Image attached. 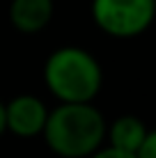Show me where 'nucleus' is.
Returning a JSON list of instances; mask_svg holds the SVG:
<instances>
[{
  "label": "nucleus",
  "instance_id": "20e7f679",
  "mask_svg": "<svg viewBox=\"0 0 156 158\" xmlns=\"http://www.w3.org/2000/svg\"><path fill=\"white\" fill-rule=\"evenodd\" d=\"M48 108L39 96L21 94L5 103V131H12L19 138H35L44 131Z\"/></svg>",
  "mask_w": 156,
  "mask_h": 158
},
{
  "label": "nucleus",
  "instance_id": "0eeeda50",
  "mask_svg": "<svg viewBox=\"0 0 156 158\" xmlns=\"http://www.w3.org/2000/svg\"><path fill=\"white\" fill-rule=\"evenodd\" d=\"M133 158H156V133L149 131L147 138L140 142L136 151H133Z\"/></svg>",
  "mask_w": 156,
  "mask_h": 158
},
{
  "label": "nucleus",
  "instance_id": "39448f33",
  "mask_svg": "<svg viewBox=\"0 0 156 158\" xmlns=\"http://www.w3.org/2000/svg\"><path fill=\"white\" fill-rule=\"evenodd\" d=\"M53 19V0H12L9 21L19 32H41Z\"/></svg>",
  "mask_w": 156,
  "mask_h": 158
},
{
  "label": "nucleus",
  "instance_id": "f03ea898",
  "mask_svg": "<svg viewBox=\"0 0 156 158\" xmlns=\"http://www.w3.org/2000/svg\"><path fill=\"white\" fill-rule=\"evenodd\" d=\"M44 80L51 94L62 103H92L101 92L103 71L92 53L78 46H62L48 55Z\"/></svg>",
  "mask_w": 156,
  "mask_h": 158
},
{
  "label": "nucleus",
  "instance_id": "7ed1b4c3",
  "mask_svg": "<svg viewBox=\"0 0 156 158\" xmlns=\"http://www.w3.org/2000/svg\"><path fill=\"white\" fill-rule=\"evenodd\" d=\"M156 0H92V19L106 35L131 39L152 25Z\"/></svg>",
  "mask_w": 156,
  "mask_h": 158
},
{
  "label": "nucleus",
  "instance_id": "f257e3e1",
  "mask_svg": "<svg viewBox=\"0 0 156 158\" xmlns=\"http://www.w3.org/2000/svg\"><path fill=\"white\" fill-rule=\"evenodd\" d=\"M106 119L92 103H62L48 110L44 140L53 154L62 158H87L106 138Z\"/></svg>",
  "mask_w": 156,
  "mask_h": 158
},
{
  "label": "nucleus",
  "instance_id": "6e6552de",
  "mask_svg": "<svg viewBox=\"0 0 156 158\" xmlns=\"http://www.w3.org/2000/svg\"><path fill=\"white\" fill-rule=\"evenodd\" d=\"M87 158H133V154H126V151H120L115 147H103V149H96L92 156Z\"/></svg>",
  "mask_w": 156,
  "mask_h": 158
},
{
  "label": "nucleus",
  "instance_id": "423d86ee",
  "mask_svg": "<svg viewBox=\"0 0 156 158\" xmlns=\"http://www.w3.org/2000/svg\"><path fill=\"white\" fill-rule=\"evenodd\" d=\"M147 133H149V128L145 126V122L133 115L117 117L110 124V128H106V135L110 140L108 147H115V149L126 151V154H133L140 147V142L147 138Z\"/></svg>",
  "mask_w": 156,
  "mask_h": 158
},
{
  "label": "nucleus",
  "instance_id": "1a4fd4ad",
  "mask_svg": "<svg viewBox=\"0 0 156 158\" xmlns=\"http://www.w3.org/2000/svg\"><path fill=\"white\" fill-rule=\"evenodd\" d=\"M5 133V103L0 101V135Z\"/></svg>",
  "mask_w": 156,
  "mask_h": 158
}]
</instances>
